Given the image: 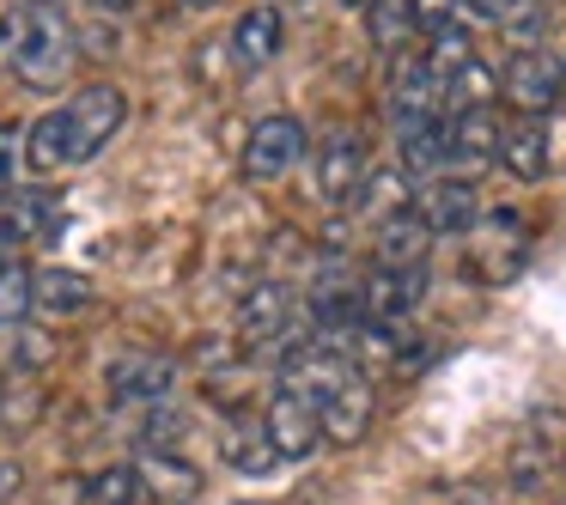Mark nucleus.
<instances>
[{
  "label": "nucleus",
  "mask_w": 566,
  "mask_h": 505,
  "mask_svg": "<svg viewBox=\"0 0 566 505\" xmlns=\"http://www.w3.org/2000/svg\"><path fill=\"white\" fill-rule=\"evenodd\" d=\"M274 7H311V0H274Z\"/></svg>",
  "instance_id": "36"
},
{
  "label": "nucleus",
  "mask_w": 566,
  "mask_h": 505,
  "mask_svg": "<svg viewBox=\"0 0 566 505\" xmlns=\"http://www.w3.org/2000/svg\"><path fill=\"white\" fill-rule=\"evenodd\" d=\"M500 92H505V104H512L517 116H548L554 104H566V74H560V62H554L548 50H524V55L505 62Z\"/></svg>",
  "instance_id": "10"
},
{
  "label": "nucleus",
  "mask_w": 566,
  "mask_h": 505,
  "mask_svg": "<svg viewBox=\"0 0 566 505\" xmlns=\"http://www.w3.org/2000/svg\"><path fill=\"white\" fill-rule=\"evenodd\" d=\"M92 7H98V13H128L135 0H92Z\"/></svg>",
  "instance_id": "33"
},
{
  "label": "nucleus",
  "mask_w": 566,
  "mask_h": 505,
  "mask_svg": "<svg viewBox=\"0 0 566 505\" xmlns=\"http://www.w3.org/2000/svg\"><path fill=\"white\" fill-rule=\"evenodd\" d=\"M530 0H463V13H475V19H493V25H505L512 13H524Z\"/></svg>",
  "instance_id": "29"
},
{
  "label": "nucleus",
  "mask_w": 566,
  "mask_h": 505,
  "mask_svg": "<svg viewBox=\"0 0 566 505\" xmlns=\"http://www.w3.org/2000/svg\"><path fill=\"white\" fill-rule=\"evenodd\" d=\"M408 208L432 225V238H469V232H475V220H481L475 183H469V177H457V171L420 183V196H408Z\"/></svg>",
  "instance_id": "11"
},
{
  "label": "nucleus",
  "mask_w": 566,
  "mask_h": 505,
  "mask_svg": "<svg viewBox=\"0 0 566 505\" xmlns=\"http://www.w3.org/2000/svg\"><path fill=\"white\" fill-rule=\"evenodd\" d=\"M31 7H50V0H31Z\"/></svg>",
  "instance_id": "38"
},
{
  "label": "nucleus",
  "mask_w": 566,
  "mask_h": 505,
  "mask_svg": "<svg viewBox=\"0 0 566 505\" xmlns=\"http://www.w3.org/2000/svg\"><path fill=\"white\" fill-rule=\"evenodd\" d=\"M7 262H19V250L7 244V238H0V269H7Z\"/></svg>",
  "instance_id": "34"
},
{
  "label": "nucleus",
  "mask_w": 566,
  "mask_h": 505,
  "mask_svg": "<svg viewBox=\"0 0 566 505\" xmlns=\"http://www.w3.org/2000/svg\"><path fill=\"white\" fill-rule=\"evenodd\" d=\"M366 177H371L366 135H354V128H329V135L317 140V152H311L317 201H329V208H354L359 189H366Z\"/></svg>",
  "instance_id": "5"
},
{
  "label": "nucleus",
  "mask_w": 566,
  "mask_h": 505,
  "mask_svg": "<svg viewBox=\"0 0 566 505\" xmlns=\"http://www.w3.org/2000/svg\"><path fill=\"white\" fill-rule=\"evenodd\" d=\"M19 487H25V469H19V463H13V456H0V505L13 499V493H19Z\"/></svg>",
  "instance_id": "30"
},
{
  "label": "nucleus",
  "mask_w": 566,
  "mask_h": 505,
  "mask_svg": "<svg viewBox=\"0 0 566 505\" xmlns=\"http://www.w3.org/2000/svg\"><path fill=\"white\" fill-rule=\"evenodd\" d=\"M220 456L238 469V475H269L274 469V451H269V439H262L256 420H232L226 439H220Z\"/></svg>",
  "instance_id": "22"
},
{
  "label": "nucleus",
  "mask_w": 566,
  "mask_h": 505,
  "mask_svg": "<svg viewBox=\"0 0 566 505\" xmlns=\"http://www.w3.org/2000/svg\"><path fill=\"white\" fill-rule=\"evenodd\" d=\"M177 7H184V13H213L220 0H177Z\"/></svg>",
  "instance_id": "32"
},
{
  "label": "nucleus",
  "mask_w": 566,
  "mask_h": 505,
  "mask_svg": "<svg viewBox=\"0 0 566 505\" xmlns=\"http://www.w3.org/2000/svg\"><path fill=\"white\" fill-rule=\"evenodd\" d=\"M311 408H317V420H323V444H359L371 432V414H378V390H371L366 366L347 359V366L311 396Z\"/></svg>",
  "instance_id": "2"
},
{
  "label": "nucleus",
  "mask_w": 566,
  "mask_h": 505,
  "mask_svg": "<svg viewBox=\"0 0 566 505\" xmlns=\"http://www.w3.org/2000/svg\"><path fill=\"white\" fill-rule=\"evenodd\" d=\"M86 305H98V281L80 269H38L31 274V311L38 317H80Z\"/></svg>",
  "instance_id": "18"
},
{
  "label": "nucleus",
  "mask_w": 566,
  "mask_h": 505,
  "mask_svg": "<svg viewBox=\"0 0 566 505\" xmlns=\"http://www.w3.org/2000/svg\"><path fill=\"white\" fill-rule=\"evenodd\" d=\"M13 171H19V135L0 128V208L13 201Z\"/></svg>",
  "instance_id": "28"
},
{
  "label": "nucleus",
  "mask_w": 566,
  "mask_h": 505,
  "mask_svg": "<svg viewBox=\"0 0 566 505\" xmlns=\"http://www.w3.org/2000/svg\"><path fill=\"white\" fill-rule=\"evenodd\" d=\"M62 67H67V25H62V13L38 7V31H31V50H25V62H19V80H25V86H43V80H55Z\"/></svg>",
  "instance_id": "20"
},
{
  "label": "nucleus",
  "mask_w": 566,
  "mask_h": 505,
  "mask_svg": "<svg viewBox=\"0 0 566 505\" xmlns=\"http://www.w3.org/2000/svg\"><path fill=\"white\" fill-rule=\"evenodd\" d=\"M420 62H427L432 74H439V86H444L451 74H463V67L475 62V38H469L463 25H444V31L427 38V55H420Z\"/></svg>",
  "instance_id": "24"
},
{
  "label": "nucleus",
  "mask_w": 566,
  "mask_h": 505,
  "mask_svg": "<svg viewBox=\"0 0 566 505\" xmlns=\"http://www.w3.org/2000/svg\"><path fill=\"white\" fill-rule=\"evenodd\" d=\"M31 274L25 262H7L0 269V329H19V323L31 317Z\"/></svg>",
  "instance_id": "25"
},
{
  "label": "nucleus",
  "mask_w": 566,
  "mask_h": 505,
  "mask_svg": "<svg viewBox=\"0 0 566 505\" xmlns=\"http://www.w3.org/2000/svg\"><path fill=\"white\" fill-rule=\"evenodd\" d=\"M427 305V269H371L359 274V311L371 329H408Z\"/></svg>",
  "instance_id": "8"
},
{
  "label": "nucleus",
  "mask_w": 566,
  "mask_h": 505,
  "mask_svg": "<svg viewBox=\"0 0 566 505\" xmlns=\"http://www.w3.org/2000/svg\"><path fill=\"white\" fill-rule=\"evenodd\" d=\"M444 116V86L420 55H402L390 67V123L396 128H415V123H432Z\"/></svg>",
  "instance_id": "13"
},
{
  "label": "nucleus",
  "mask_w": 566,
  "mask_h": 505,
  "mask_svg": "<svg viewBox=\"0 0 566 505\" xmlns=\"http://www.w3.org/2000/svg\"><path fill=\"white\" fill-rule=\"evenodd\" d=\"M305 152H311L305 123L293 111H274L244 135V177L250 183H281V177H293L305 165Z\"/></svg>",
  "instance_id": "6"
},
{
  "label": "nucleus",
  "mask_w": 566,
  "mask_h": 505,
  "mask_svg": "<svg viewBox=\"0 0 566 505\" xmlns=\"http://www.w3.org/2000/svg\"><path fill=\"white\" fill-rule=\"evenodd\" d=\"M62 116H67V140H74V165H86L123 135L128 98H123V86H111V80H92V86H80L74 98L62 104Z\"/></svg>",
  "instance_id": "4"
},
{
  "label": "nucleus",
  "mask_w": 566,
  "mask_h": 505,
  "mask_svg": "<svg viewBox=\"0 0 566 505\" xmlns=\"http://www.w3.org/2000/svg\"><path fill=\"white\" fill-rule=\"evenodd\" d=\"M19 159H25L38 177H55V171H67V165H74V140H67L62 104H55V111H43L38 123L19 135Z\"/></svg>",
  "instance_id": "19"
},
{
  "label": "nucleus",
  "mask_w": 566,
  "mask_h": 505,
  "mask_svg": "<svg viewBox=\"0 0 566 505\" xmlns=\"http://www.w3.org/2000/svg\"><path fill=\"white\" fill-rule=\"evenodd\" d=\"M281 50H286V13L274 7V0H262V7H250V13H238V25L226 31V55H232L238 74L269 67Z\"/></svg>",
  "instance_id": "12"
},
{
  "label": "nucleus",
  "mask_w": 566,
  "mask_h": 505,
  "mask_svg": "<svg viewBox=\"0 0 566 505\" xmlns=\"http://www.w3.org/2000/svg\"><path fill=\"white\" fill-rule=\"evenodd\" d=\"M457 13H463V0H408V19H415L420 38H432V31L457 25Z\"/></svg>",
  "instance_id": "27"
},
{
  "label": "nucleus",
  "mask_w": 566,
  "mask_h": 505,
  "mask_svg": "<svg viewBox=\"0 0 566 505\" xmlns=\"http://www.w3.org/2000/svg\"><path fill=\"white\" fill-rule=\"evenodd\" d=\"M451 505H500V499H493L488 487H457V499H451Z\"/></svg>",
  "instance_id": "31"
},
{
  "label": "nucleus",
  "mask_w": 566,
  "mask_h": 505,
  "mask_svg": "<svg viewBox=\"0 0 566 505\" xmlns=\"http://www.w3.org/2000/svg\"><path fill=\"white\" fill-rule=\"evenodd\" d=\"M432 225L420 220L415 208H396L378 220V232H371V256H378V269H427L432 256Z\"/></svg>",
  "instance_id": "14"
},
{
  "label": "nucleus",
  "mask_w": 566,
  "mask_h": 505,
  "mask_svg": "<svg viewBox=\"0 0 566 505\" xmlns=\"http://www.w3.org/2000/svg\"><path fill=\"white\" fill-rule=\"evenodd\" d=\"M500 116L493 111H444V147H451V171L463 177L469 165H488L500 152Z\"/></svg>",
  "instance_id": "16"
},
{
  "label": "nucleus",
  "mask_w": 566,
  "mask_h": 505,
  "mask_svg": "<svg viewBox=\"0 0 566 505\" xmlns=\"http://www.w3.org/2000/svg\"><path fill=\"white\" fill-rule=\"evenodd\" d=\"M342 7H354V13H371V7H378V0H342Z\"/></svg>",
  "instance_id": "35"
},
{
  "label": "nucleus",
  "mask_w": 566,
  "mask_h": 505,
  "mask_svg": "<svg viewBox=\"0 0 566 505\" xmlns=\"http://www.w3.org/2000/svg\"><path fill=\"white\" fill-rule=\"evenodd\" d=\"M560 475H566V408L560 402L530 408L517 420L512 444H505V487H512V499H542Z\"/></svg>",
  "instance_id": "1"
},
{
  "label": "nucleus",
  "mask_w": 566,
  "mask_h": 505,
  "mask_svg": "<svg viewBox=\"0 0 566 505\" xmlns=\"http://www.w3.org/2000/svg\"><path fill=\"white\" fill-rule=\"evenodd\" d=\"M80 505H147V487H140L135 463H111L98 475L80 481Z\"/></svg>",
  "instance_id": "21"
},
{
  "label": "nucleus",
  "mask_w": 566,
  "mask_h": 505,
  "mask_svg": "<svg viewBox=\"0 0 566 505\" xmlns=\"http://www.w3.org/2000/svg\"><path fill=\"white\" fill-rule=\"evenodd\" d=\"M493 159L517 177V183H542L554 165V140H548V123L542 116H517V123L500 128V152Z\"/></svg>",
  "instance_id": "15"
},
{
  "label": "nucleus",
  "mask_w": 566,
  "mask_h": 505,
  "mask_svg": "<svg viewBox=\"0 0 566 505\" xmlns=\"http://www.w3.org/2000/svg\"><path fill=\"white\" fill-rule=\"evenodd\" d=\"M111 402L128 408V414H153V408H165L177 396V378H184V366H177L171 354H159V347H128V354L111 359Z\"/></svg>",
  "instance_id": "3"
},
{
  "label": "nucleus",
  "mask_w": 566,
  "mask_h": 505,
  "mask_svg": "<svg viewBox=\"0 0 566 505\" xmlns=\"http://www.w3.org/2000/svg\"><path fill=\"white\" fill-rule=\"evenodd\" d=\"M238 505H262V499H238Z\"/></svg>",
  "instance_id": "37"
},
{
  "label": "nucleus",
  "mask_w": 566,
  "mask_h": 505,
  "mask_svg": "<svg viewBox=\"0 0 566 505\" xmlns=\"http://www.w3.org/2000/svg\"><path fill=\"white\" fill-rule=\"evenodd\" d=\"M366 19H371V43H378V50H396V43H402V31H415L408 0H378Z\"/></svg>",
  "instance_id": "26"
},
{
  "label": "nucleus",
  "mask_w": 566,
  "mask_h": 505,
  "mask_svg": "<svg viewBox=\"0 0 566 505\" xmlns=\"http://www.w3.org/2000/svg\"><path fill=\"white\" fill-rule=\"evenodd\" d=\"M256 427H262V439H269L274 463H305V456L323 444V420L298 390H274L269 408L256 414Z\"/></svg>",
  "instance_id": "9"
},
{
  "label": "nucleus",
  "mask_w": 566,
  "mask_h": 505,
  "mask_svg": "<svg viewBox=\"0 0 566 505\" xmlns=\"http://www.w3.org/2000/svg\"><path fill=\"white\" fill-rule=\"evenodd\" d=\"M560 74H566V62H560Z\"/></svg>",
  "instance_id": "39"
},
{
  "label": "nucleus",
  "mask_w": 566,
  "mask_h": 505,
  "mask_svg": "<svg viewBox=\"0 0 566 505\" xmlns=\"http://www.w3.org/2000/svg\"><path fill=\"white\" fill-rule=\"evenodd\" d=\"M31 31H38V7L31 0H7L0 7V74H19L31 50Z\"/></svg>",
  "instance_id": "23"
},
{
  "label": "nucleus",
  "mask_w": 566,
  "mask_h": 505,
  "mask_svg": "<svg viewBox=\"0 0 566 505\" xmlns=\"http://www.w3.org/2000/svg\"><path fill=\"white\" fill-rule=\"evenodd\" d=\"M135 469L140 487H147V505H189L201 493V469L184 451H140Z\"/></svg>",
  "instance_id": "17"
},
{
  "label": "nucleus",
  "mask_w": 566,
  "mask_h": 505,
  "mask_svg": "<svg viewBox=\"0 0 566 505\" xmlns=\"http://www.w3.org/2000/svg\"><path fill=\"white\" fill-rule=\"evenodd\" d=\"M238 341L281 347V354H293V347L305 341V329H298V317H293V293H286L281 281H256L238 298Z\"/></svg>",
  "instance_id": "7"
}]
</instances>
